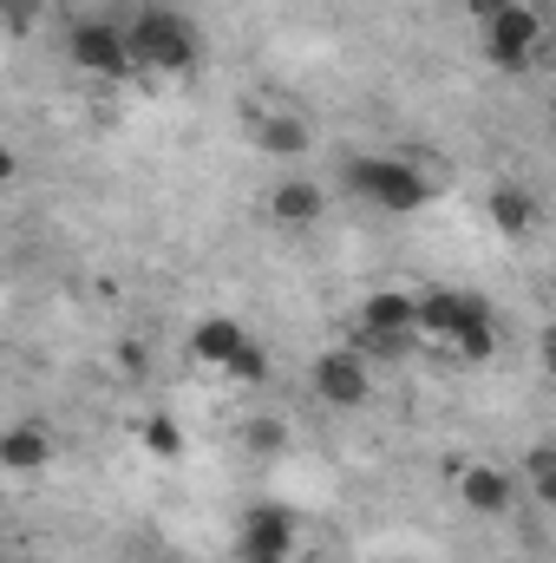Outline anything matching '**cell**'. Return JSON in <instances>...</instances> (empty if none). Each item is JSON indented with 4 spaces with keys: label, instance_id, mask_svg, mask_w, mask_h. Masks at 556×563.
I'll use <instances>...</instances> for the list:
<instances>
[{
    "label": "cell",
    "instance_id": "1",
    "mask_svg": "<svg viewBox=\"0 0 556 563\" xmlns=\"http://www.w3.org/2000/svg\"><path fill=\"white\" fill-rule=\"evenodd\" d=\"M413 328L419 341L452 347L465 361H485L498 347V314L471 288H425V295H413Z\"/></svg>",
    "mask_w": 556,
    "mask_h": 563
},
{
    "label": "cell",
    "instance_id": "2",
    "mask_svg": "<svg viewBox=\"0 0 556 563\" xmlns=\"http://www.w3.org/2000/svg\"><path fill=\"white\" fill-rule=\"evenodd\" d=\"M119 26H125L132 73L184 79V73H197V59H203V40H197L190 13H177V7H138V13H132V20H119Z\"/></svg>",
    "mask_w": 556,
    "mask_h": 563
},
{
    "label": "cell",
    "instance_id": "3",
    "mask_svg": "<svg viewBox=\"0 0 556 563\" xmlns=\"http://www.w3.org/2000/svg\"><path fill=\"white\" fill-rule=\"evenodd\" d=\"M347 190L367 197L387 217H413L432 197V177L419 170L413 157H347Z\"/></svg>",
    "mask_w": 556,
    "mask_h": 563
},
{
    "label": "cell",
    "instance_id": "4",
    "mask_svg": "<svg viewBox=\"0 0 556 563\" xmlns=\"http://www.w3.org/2000/svg\"><path fill=\"white\" fill-rule=\"evenodd\" d=\"M419 341L413 328V295L407 288H374L354 308V354H407Z\"/></svg>",
    "mask_w": 556,
    "mask_h": 563
},
{
    "label": "cell",
    "instance_id": "5",
    "mask_svg": "<svg viewBox=\"0 0 556 563\" xmlns=\"http://www.w3.org/2000/svg\"><path fill=\"white\" fill-rule=\"evenodd\" d=\"M478 26H485L491 66H504V73H524V66L537 59V46H544V13H537L531 0H498Z\"/></svg>",
    "mask_w": 556,
    "mask_h": 563
},
{
    "label": "cell",
    "instance_id": "6",
    "mask_svg": "<svg viewBox=\"0 0 556 563\" xmlns=\"http://www.w3.org/2000/svg\"><path fill=\"white\" fill-rule=\"evenodd\" d=\"M66 59L86 79H132V53H125V26L119 20H73L66 26Z\"/></svg>",
    "mask_w": 556,
    "mask_h": 563
},
{
    "label": "cell",
    "instance_id": "7",
    "mask_svg": "<svg viewBox=\"0 0 556 563\" xmlns=\"http://www.w3.org/2000/svg\"><path fill=\"white\" fill-rule=\"evenodd\" d=\"M294 544H301V525L288 505H256L236 525V558L243 563H294Z\"/></svg>",
    "mask_w": 556,
    "mask_h": 563
},
{
    "label": "cell",
    "instance_id": "8",
    "mask_svg": "<svg viewBox=\"0 0 556 563\" xmlns=\"http://www.w3.org/2000/svg\"><path fill=\"white\" fill-rule=\"evenodd\" d=\"M308 387H314V400H321V407H367V400H374L367 354H354V347H327V354H314Z\"/></svg>",
    "mask_w": 556,
    "mask_h": 563
},
{
    "label": "cell",
    "instance_id": "9",
    "mask_svg": "<svg viewBox=\"0 0 556 563\" xmlns=\"http://www.w3.org/2000/svg\"><path fill=\"white\" fill-rule=\"evenodd\" d=\"M452 492L465 498V511H478V518H504L511 505H518V478L504 472V465H458V478H452Z\"/></svg>",
    "mask_w": 556,
    "mask_h": 563
},
{
    "label": "cell",
    "instance_id": "10",
    "mask_svg": "<svg viewBox=\"0 0 556 563\" xmlns=\"http://www.w3.org/2000/svg\"><path fill=\"white\" fill-rule=\"evenodd\" d=\"M269 217H276V230H314L327 217V190L314 177H281L269 190Z\"/></svg>",
    "mask_w": 556,
    "mask_h": 563
},
{
    "label": "cell",
    "instance_id": "11",
    "mask_svg": "<svg viewBox=\"0 0 556 563\" xmlns=\"http://www.w3.org/2000/svg\"><path fill=\"white\" fill-rule=\"evenodd\" d=\"M249 334H243V321H230V314H203L197 328H190V361L197 367H210V374H223L230 367V354L243 347Z\"/></svg>",
    "mask_w": 556,
    "mask_h": 563
},
{
    "label": "cell",
    "instance_id": "12",
    "mask_svg": "<svg viewBox=\"0 0 556 563\" xmlns=\"http://www.w3.org/2000/svg\"><path fill=\"white\" fill-rule=\"evenodd\" d=\"M46 459H53V432L40 420H13L0 432V465L7 472H40Z\"/></svg>",
    "mask_w": 556,
    "mask_h": 563
},
{
    "label": "cell",
    "instance_id": "13",
    "mask_svg": "<svg viewBox=\"0 0 556 563\" xmlns=\"http://www.w3.org/2000/svg\"><path fill=\"white\" fill-rule=\"evenodd\" d=\"M491 223H498L504 236H531V230H537V197H531L524 184H498V190H491Z\"/></svg>",
    "mask_w": 556,
    "mask_h": 563
},
{
    "label": "cell",
    "instance_id": "14",
    "mask_svg": "<svg viewBox=\"0 0 556 563\" xmlns=\"http://www.w3.org/2000/svg\"><path fill=\"white\" fill-rule=\"evenodd\" d=\"M256 144L269 151V157H308V144H314V132L294 119V112H269L263 125H256Z\"/></svg>",
    "mask_w": 556,
    "mask_h": 563
},
{
    "label": "cell",
    "instance_id": "15",
    "mask_svg": "<svg viewBox=\"0 0 556 563\" xmlns=\"http://www.w3.org/2000/svg\"><path fill=\"white\" fill-rule=\"evenodd\" d=\"M524 492H531L537 505H556V452L551 445H531V459H524Z\"/></svg>",
    "mask_w": 556,
    "mask_h": 563
},
{
    "label": "cell",
    "instance_id": "16",
    "mask_svg": "<svg viewBox=\"0 0 556 563\" xmlns=\"http://www.w3.org/2000/svg\"><path fill=\"white\" fill-rule=\"evenodd\" d=\"M138 439H144V452H157V459H177L184 452V426L170 420V413H144Z\"/></svg>",
    "mask_w": 556,
    "mask_h": 563
},
{
    "label": "cell",
    "instance_id": "17",
    "mask_svg": "<svg viewBox=\"0 0 556 563\" xmlns=\"http://www.w3.org/2000/svg\"><path fill=\"white\" fill-rule=\"evenodd\" d=\"M223 380H236V387H263V380H269V354L256 347V334H249V341H243V347L230 354V367H223Z\"/></svg>",
    "mask_w": 556,
    "mask_h": 563
},
{
    "label": "cell",
    "instance_id": "18",
    "mask_svg": "<svg viewBox=\"0 0 556 563\" xmlns=\"http://www.w3.org/2000/svg\"><path fill=\"white\" fill-rule=\"evenodd\" d=\"M243 445H249V452H281V445H288V426L281 420H249L243 426Z\"/></svg>",
    "mask_w": 556,
    "mask_h": 563
},
{
    "label": "cell",
    "instance_id": "19",
    "mask_svg": "<svg viewBox=\"0 0 556 563\" xmlns=\"http://www.w3.org/2000/svg\"><path fill=\"white\" fill-rule=\"evenodd\" d=\"M40 7H46V0H0V20H7V26H26V20H40Z\"/></svg>",
    "mask_w": 556,
    "mask_h": 563
},
{
    "label": "cell",
    "instance_id": "20",
    "mask_svg": "<svg viewBox=\"0 0 556 563\" xmlns=\"http://www.w3.org/2000/svg\"><path fill=\"white\" fill-rule=\"evenodd\" d=\"M13 177H20V151H13V144H0V190H7Z\"/></svg>",
    "mask_w": 556,
    "mask_h": 563
},
{
    "label": "cell",
    "instance_id": "21",
    "mask_svg": "<svg viewBox=\"0 0 556 563\" xmlns=\"http://www.w3.org/2000/svg\"><path fill=\"white\" fill-rule=\"evenodd\" d=\"M465 7H471V20H485V13H491L498 0H465Z\"/></svg>",
    "mask_w": 556,
    "mask_h": 563
}]
</instances>
